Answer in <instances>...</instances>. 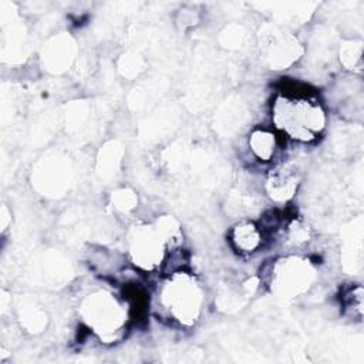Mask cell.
<instances>
[{
  "label": "cell",
  "mask_w": 364,
  "mask_h": 364,
  "mask_svg": "<svg viewBox=\"0 0 364 364\" xmlns=\"http://www.w3.org/2000/svg\"><path fill=\"white\" fill-rule=\"evenodd\" d=\"M249 148L259 161L269 162L276 154L277 138L274 132L269 129L256 128L249 136Z\"/></svg>",
  "instance_id": "cell-6"
},
{
  "label": "cell",
  "mask_w": 364,
  "mask_h": 364,
  "mask_svg": "<svg viewBox=\"0 0 364 364\" xmlns=\"http://www.w3.org/2000/svg\"><path fill=\"white\" fill-rule=\"evenodd\" d=\"M230 240L239 252L252 253L260 247L263 230L252 222H240L232 229Z\"/></svg>",
  "instance_id": "cell-5"
},
{
  "label": "cell",
  "mask_w": 364,
  "mask_h": 364,
  "mask_svg": "<svg viewBox=\"0 0 364 364\" xmlns=\"http://www.w3.org/2000/svg\"><path fill=\"white\" fill-rule=\"evenodd\" d=\"M297 183L299 182H297L296 175L290 173L289 171L282 169V171L272 173V176L267 181V191H269V195L274 200L283 202L293 196V193L296 192Z\"/></svg>",
  "instance_id": "cell-7"
},
{
  "label": "cell",
  "mask_w": 364,
  "mask_h": 364,
  "mask_svg": "<svg viewBox=\"0 0 364 364\" xmlns=\"http://www.w3.org/2000/svg\"><path fill=\"white\" fill-rule=\"evenodd\" d=\"M80 311L85 324L104 343L114 341L127 324V309L112 293L105 290L88 294Z\"/></svg>",
  "instance_id": "cell-3"
},
{
  "label": "cell",
  "mask_w": 364,
  "mask_h": 364,
  "mask_svg": "<svg viewBox=\"0 0 364 364\" xmlns=\"http://www.w3.org/2000/svg\"><path fill=\"white\" fill-rule=\"evenodd\" d=\"M158 301L172 320L181 326H193L200 317L205 293L195 276L175 270L161 284Z\"/></svg>",
  "instance_id": "cell-2"
},
{
  "label": "cell",
  "mask_w": 364,
  "mask_h": 364,
  "mask_svg": "<svg viewBox=\"0 0 364 364\" xmlns=\"http://www.w3.org/2000/svg\"><path fill=\"white\" fill-rule=\"evenodd\" d=\"M284 263H279L277 269L273 272L276 277V287L280 293L297 294L304 290L311 280V267L306 260L301 259H286Z\"/></svg>",
  "instance_id": "cell-4"
},
{
  "label": "cell",
  "mask_w": 364,
  "mask_h": 364,
  "mask_svg": "<svg viewBox=\"0 0 364 364\" xmlns=\"http://www.w3.org/2000/svg\"><path fill=\"white\" fill-rule=\"evenodd\" d=\"M276 128L299 142L314 141L324 129L327 117L320 102L299 95H280L273 104Z\"/></svg>",
  "instance_id": "cell-1"
}]
</instances>
